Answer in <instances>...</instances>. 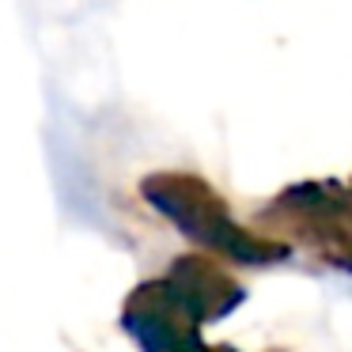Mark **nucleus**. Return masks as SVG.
<instances>
[{
  "mask_svg": "<svg viewBox=\"0 0 352 352\" xmlns=\"http://www.w3.org/2000/svg\"><path fill=\"white\" fill-rule=\"evenodd\" d=\"M140 197L148 208L175 223L190 243L239 265H273L292 254L288 239H276L261 228H243L231 216L228 201L201 175L190 170H152L140 178Z\"/></svg>",
  "mask_w": 352,
  "mask_h": 352,
  "instance_id": "nucleus-1",
  "label": "nucleus"
},
{
  "mask_svg": "<svg viewBox=\"0 0 352 352\" xmlns=\"http://www.w3.org/2000/svg\"><path fill=\"white\" fill-rule=\"evenodd\" d=\"M261 223H265L261 231H269L276 239L284 231L288 243L296 239L314 258L352 273V208L341 186L333 182L292 186L265 208Z\"/></svg>",
  "mask_w": 352,
  "mask_h": 352,
  "instance_id": "nucleus-2",
  "label": "nucleus"
},
{
  "mask_svg": "<svg viewBox=\"0 0 352 352\" xmlns=\"http://www.w3.org/2000/svg\"><path fill=\"white\" fill-rule=\"evenodd\" d=\"M122 326L140 352H201V322L167 280H144L125 296Z\"/></svg>",
  "mask_w": 352,
  "mask_h": 352,
  "instance_id": "nucleus-3",
  "label": "nucleus"
},
{
  "mask_svg": "<svg viewBox=\"0 0 352 352\" xmlns=\"http://www.w3.org/2000/svg\"><path fill=\"white\" fill-rule=\"evenodd\" d=\"M163 280L178 292V299L190 307L193 318H197L201 326L223 318V314H231L239 303H243V284L231 276L228 261L216 258V254H208V250L175 258Z\"/></svg>",
  "mask_w": 352,
  "mask_h": 352,
  "instance_id": "nucleus-4",
  "label": "nucleus"
},
{
  "mask_svg": "<svg viewBox=\"0 0 352 352\" xmlns=\"http://www.w3.org/2000/svg\"><path fill=\"white\" fill-rule=\"evenodd\" d=\"M201 352H239V349H231V344H201Z\"/></svg>",
  "mask_w": 352,
  "mask_h": 352,
  "instance_id": "nucleus-5",
  "label": "nucleus"
},
{
  "mask_svg": "<svg viewBox=\"0 0 352 352\" xmlns=\"http://www.w3.org/2000/svg\"><path fill=\"white\" fill-rule=\"evenodd\" d=\"M344 197H349V208H352V182L344 186Z\"/></svg>",
  "mask_w": 352,
  "mask_h": 352,
  "instance_id": "nucleus-6",
  "label": "nucleus"
}]
</instances>
